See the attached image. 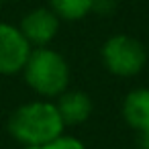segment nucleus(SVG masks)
<instances>
[{
	"mask_svg": "<svg viewBox=\"0 0 149 149\" xmlns=\"http://www.w3.org/2000/svg\"><path fill=\"white\" fill-rule=\"evenodd\" d=\"M49 8L59 17V21H80L94 10V0H49Z\"/></svg>",
	"mask_w": 149,
	"mask_h": 149,
	"instance_id": "obj_8",
	"label": "nucleus"
},
{
	"mask_svg": "<svg viewBox=\"0 0 149 149\" xmlns=\"http://www.w3.org/2000/svg\"><path fill=\"white\" fill-rule=\"evenodd\" d=\"M123 116L137 131L149 129V90L147 88H139L127 94L123 102Z\"/></svg>",
	"mask_w": 149,
	"mask_h": 149,
	"instance_id": "obj_7",
	"label": "nucleus"
},
{
	"mask_svg": "<svg viewBox=\"0 0 149 149\" xmlns=\"http://www.w3.org/2000/svg\"><path fill=\"white\" fill-rule=\"evenodd\" d=\"M141 147L143 149H149V129L141 131Z\"/></svg>",
	"mask_w": 149,
	"mask_h": 149,
	"instance_id": "obj_10",
	"label": "nucleus"
},
{
	"mask_svg": "<svg viewBox=\"0 0 149 149\" xmlns=\"http://www.w3.org/2000/svg\"><path fill=\"white\" fill-rule=\"evenodd\" d=\"M145 47L141 45V41L129 35H114L102 47V61L106 70L114 76L129 78L139 74L145 65Z\"/></svg>",
	"mask_w": 149,
	"mask_h": 149,
	"instance_id": "obj_3",
	"label": "nucleus"
},
{
	"mask_svg": "<svg viewBox=\"0 0 149 149\" xmlns=\"http://www.w3.org/2000/svg\"><path fill=\"white\" fill-rule=\"evenodd\" d=\"M25 82L39 96L53 98L65 92L70 82V68L61 53L49 47H35L23 68Z\"/></svg>",
	"mask_w": 149,
	"mask_h": 149,
	"instance_id": "obj_2",
	"label": "nucleus"
},
{
	"mask_svg": "<svg viewBox=\"0 0 149 149\" xmlns=\"http://www.w3.org/2000/svg\"><path fill=\"white\" fill-rule=\"evenodd\" d=\"M25 149H86L84 143L76 137H68V135H59L53 141L39 145V147H25Z\"/></svg>",
	"mask_w": 149,
	"mask_h": 149,
	"instance_id": "obj_9",
	"label": "nucleus"
},
{
	"mask_svg": "<svg viewBox=\"0 0 149 149\" xmlns=\"http://www.w3.org/2000/svg\"><path fill=\"white\" fill-rule=\"evenodd\" d=\"M31 49V43L25 39L19 27L0 23V76L23 72Z\"/></svg>",
	"mask_w": 149,
	"mask_h": 149,
	"instance_id": "obj_4",
	"label": "nucleus"
},
{
	"mask_svg": "<svg viewBox=\"0 0 149 149\" xmlns=\"http://www.w3.org/2000/svg\"><path fill=\"white\" fill-rule=\"evenodd\" d=\"M0 2H2V0H0Z\"/></svg>",
	"mask_w": 149,
	"mask_h": 149,
	"instance_id": "obj_11",
	"label": "nucleus"
},
{
	"mask_svg": "<svg viewBox=\"0 0 149 149\" xmlns=\"http://www.w3.org/2000/svg\"><path fill=\"white\" fill-rule=\"evenodd\" d=\"M19 29L31 47H47L59 31V17L51 8H35L23 17Z\"/></svg>",
	"mask_w": 149,
	"mask_h": 149,
	"instance_id": "obj_5",
	"label": "nucleus"
},
{
	"mask_svg": "<svg viewBox=\"0 0 149 149\" xmlns=\"http://www.w3.org/2000/svg\"><path fill=\"white\" fill-rule=\"evenodd\" d=\"M63 120L55 102L35 100L19 106L8 118V133L25 147H39L63 135Z\"/></svg>",
	"mask_w": 149,
	"mask_h": 149,
	"instance_id": "obj_1",
	"label": "nucleus"
},
{
	"mask_svg": "<svg viewBox=\"0 0 149 149\" xmlns=\"http://www.w3.org/2000/svg\"><path fill=\"white\" fill-rule=\"evenodd\" d=\"M63 125H80L84 120H88L90 112H92V100L86 92L80 90H72V92H61L57 96L55 102Z\"/></svg>",
	"mask_w": 149,
	"mask_h": 149,
	"instance_id": "obj_6",
	"label": "nucleus"
}]
</instances>
